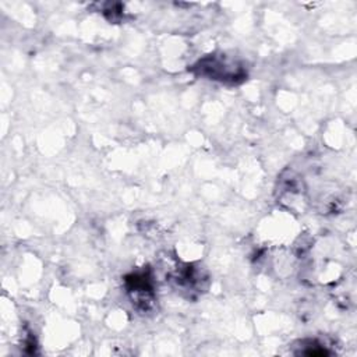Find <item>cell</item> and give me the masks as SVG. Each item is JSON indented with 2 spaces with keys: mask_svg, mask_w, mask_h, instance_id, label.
Wrapping results in <instances>:
<instances>
[{
  "mask_svg": "<svg viewBox=\"0 0 357 357\" xmlns=\"http://www.w3.org/2000/svg\"><path fill=\"white\" fill-rule=\"evenodd\" d=\"M195 68L199 70V74L208 75L219 81L237 82V79H243L245 77L243 67H238L237 64L227 61L225 57H219V56H211V57L202 59L195 66Z\"/></svg>",
  "mask_w": 357,
  "mask_h": 357,
  "instance_id": "obj_1",
  "label": "cell"
},
{
  "mask_svg": "<svg viewBox=\"0 0 357 357\" xmlns=\"http://www.w3.org/2000/svg\"><path fill=\"white\" fill-rule=\"evenodd\" d=\"M127 289L131 296L132 303L137 307H142L144 310L152 305L153 301V289L152 279L145 272L132 273L127 278Z\"/></svg>",
  "mask_w": 357,
  "mask_h": 357,
  "instance_id": "obj_2",
  "label": "cell"
}]
</instances>
